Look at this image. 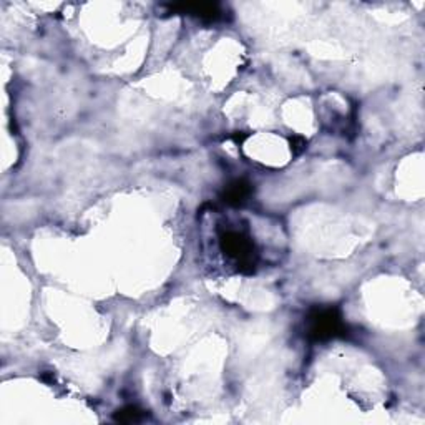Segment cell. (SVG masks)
<instances>
[{
  "label": "cell",
  "instance_id": "obj_4",
  "mask_svg": "<svg viewBox=\"0 0 425 425\" xmlns=\"http://www.w3.org/2000/svg\"><path fill=\"white\" fill-rule=\"evenodd\" d=\"M253 191V186L245 180H236L231 185L226 186L225 193H222V200L229 205H241L245 203L246 198Z\"/></svg>",
  "mask_w": 425,
  "mask_h": 425
},
{
  "label": "cell",
  "instance_id": "obj_5",
  "mask_svg": "<svg viewBox=\"0 0 425 425\" xmlns=\"http://www.w3.org/2000/svg\"><path fill=\"white\" fill-rule=\"evenodd\" d=\"M141 419H143V411H140V408L135 406H127L120 408V411H116L115 414L116 422H123V424L140 422Z\"/></svg>",
  "mask_w": 425,
  "mask_h": 425
},
{
  "label": "cell",
  "instance_id": "obj_3",
  "mask_svg": "<svg viewBox=\"0 0 425 425\" xmlns=\"http://www.w3.org/2000/svg\"><path fill=\"white\" fill-rule=\"evenodd\" d=\"M169 10L176 14H188L206 22H214L221 17V10L218 3H176L169 6Z\"/></svg>",
  "mask_w": 425,
  "mask_h": 425
},
{
  "label": "cell",
  "instance_id": "obj_2",
  "mask_svg": "<svg viewBox=\"0 0 425 425\" xmlns=\"http://www.w3.org/2000/svg\"><path fill=\"white\" fill-rule=\"evenodd\" d=\"M221 249L226 256L234 259L242 273H251L256 266L254 245L248 236L238 231H228L221 236Z\"/></svg>",
  "mask_w": 425,
  "mask_h": 425
},
{
  "label": "cell",
  "instance_id": "obj_6",
  "mask_svg": "<svg viewBox=\"0 0 425 425\" xmlns=\"http://www.w3.org/2000/svg\"><path fill=\"white\" fill-rule=\"evenodd\" d=\"M291 145H293V152L296 153V155L306 149V140L302 138V136H293V138H291Z\"/></svg>",
  "mask_w": 425,
  "mask_h": 425
},
{
  "label": "cell",
  "instance_id": "obj_1",
  "mask_svg": "<svg viewBox=\"0 0 425 425\" xmlns=\"http://www.w3.org/2000/svg\"><path fill=\"white\" fill-rule=\"evenodd\" d=\"M344 334H347V326L338 307H318L307 315V338L311 341H329Z\"/></svg>",
  "mask_w": 425,
  "mask_h": 425
}]
</instances>
